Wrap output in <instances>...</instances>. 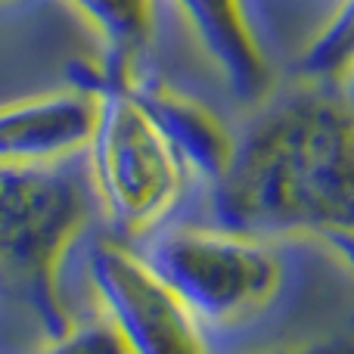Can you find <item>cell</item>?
<instances>
[{
	"mask_svg": "<svg viewBox=\"0 0 354 354\" xmlns=\"http://www.w3.org/2000/svg\"><path fill=\"white\" fill-rule=\"evenodd\" d=\"M212 218L261 239L354 230V112L336 84L264 100L212 183Z\"/></svg>",
	"mask_w": 354,
	"mask_h": 354,
	"instance_id": "6da1fadb",
	"label": "cell"
},
{
	"mask_svg": "<svg viewBox=\"0 0 354 354\" xmlns=\"http://www.w3.org/2000/svg\"><path fill=\"white\" fill-rule=\"evenodd\" d=\"M196 41L218 66L239 103H261L270 91V66L252 28L245 0H174Z\"/></svg>",
	"mask_w": 354,
	"mask_h": 354,
	"instance_id": "52a82bcc",
	"label": "cell"
},
{
	"mask_svg": "<svg viewBox=\"0 0 354 354\" xmlns=\"http://www.w3.org/2000/svg\"><path fill=\"white\" fill-rule=\"evenodd\" d=\"M324 243L330 245V252L345 264L348 270H354V230H339V233H326Z\"/></svg>",
	"mask_w": 354,
	"mask_h": 354,
	"instance_id": "4fadbf2b",
	"label": "cell"
},
{
	"mask_svg": "<svg viewBox=\"0 0 354 354\" xmlns=\"http://www.w3.org/2000/svg\"><path fill=\"white\" fill-rule=\"evenodd\" d=\"M84 156L97 205L124 243L159 230L187 193V165L137 100L134 84L100 93L97 128Z\"/></svg>",
	"mask_w": 354,
	"mask_h": 354,
	"instance_id": "3957f363",
	"label": "cell"
},
{
	"mask_svg": "<svg viewBox=\"0 0 354 354\" xmlns=\"http://www.w3.org/2000/svg\"><path fill=\"white\" fill-rule=\"evenodd\" d=\"M354 66V0H339L324 28L299 59V72L314 84H339Z\"/></svg>",
	"mask_w": 354,
	"mask_h": 354,
	"instance_id": "30bf717a",
	"label": "cell"
},
{
	"mask_svg": "<svg viewBox=\"0 0 354 354\" xmlns=\"http://www.w3.org/2000/svg\"><path fill=\"white\" fill-rule=\"evenodd\" d=\"M100 97L62 87L0 106V165H56L84 156Z\"/></svg>",
	"mask_w": 354,
	"mask_h": 354,
	"instance_id": "8992f818",
	"label": "cell"
},
{
	"mask_svg": "<svg viewBox=\"0 0 354 354\" xmlns=\"http://www.w3.org/2000/svg\"><path fill=\"white\" fill-rule=\"evenodd\" d=\"M134 93L147 106L153 122L162 128V134L168 137L187 171L205 180L208 187L221 180V174L230 168L233 149H236V137L224 128V122L199 100L177 93L165 84L137 78Z\"/></svg>",
	"mask_w": 354,
	"mask_h": 354,
	"instance_id": "ba28073f",
	"label": "cell"
},
{
	"mask_svg": "<svg viewBox=\"0 0 354 354\" xmlns=\"http://www.w3.org/2000/svg\"><path fill=\"white\" fill-rule=\"evenodd\" d=\"M97 208L87 165H0V295L16 301L44 336L68 326L59 270Z\"/></svg>",
	"mask_w": 354,
	"mask_h": 354,
	"instance_id": "7a4b0ae2",
	"label": "cell"
},
{
	"mask_svg": "<svg viewBox=\"0 0 354 354\" xmlns=\"http://www.w3.org/2000/svg\"><path fill=\"white\" fill-rule=\"evenodd\" d=\"M87 19L103 41L106 91L131 87L137 81L134 66L149 47L156 25V0H66Z\"/></svg>",
	"mask_w": 354,
	"mask_h": 354,
	"instance_id": "9c48e42d",
	"label": "cell"
},
{
	"mask_svg": "<svg viewBox=\"0 0 354 354\" xmlns=\"http://www.w3.org/2000/svg\"><path fill=\"white\" fill-rule=\"evenodd\" d=\"M41 354H134L124 342V336L115 330L106 314L91 320H81V324H72L62 333L47 339Z\"/></svg>",
	"mask_w": 354,
	"mask_h": 354,
	"instance_id": "8fae6325",
	"label": "cell"
},
{
	"mask_svg": "<svg viewBox=\"0 0 354 354\" xmlns=\"http://www.w3.org/2000/svg\"><path fill=\"white\" fill-rule=\"evenodd\" d=\"M140 255L205 326L243 324L283 283V261L268 239L218 224H162L140 239Z\"/></svg>",
	"mask_w": 354,
	"mask_h": 354,
	"instance_id": "277c9868",
	"label": "cell"
},
{
	"mask_svg": "<svg viewBox=\"0 0 354 354\" xmlns=\"http://www.w3.org/2000/svg\"><path fill=\"white\" fill-rule=\"evenodd\" d=\"M93 292L134 354H212L205 324L124 239H100L87 258Z\"/></svg>",
	"mask_w": 354,
	"mask_h": 354,
	"instance_id": "5b68a950",
	"label": "cell"
},
{
	"mask_svg": "<svg viewBox=\"0 0 354 354\" xmlns=\"http://www.w3.org/2000/svg\"><path fill=\"white\" fill-rule=\"evenodd\" d=\"M268 354H354V342L351 339H324L314 345H295V348H280Z\"/></svg>",
	"mask_w": 354,
	"mask_h": 354,
	"instance_id": "7c38bea8",
	"label": "cell"
},
{
	"mask_svg": "<svg viewBox=\"0 0 354 354\" xmlns=\"http://www.w3.org/2000/svg\"><path fill=\"white\" fill-rule=\"evenodd\" d=\"M336 87H339V93H342V100L348 103V109L354 112V66L348 68V75H345V78L339 81Z\"/></svg>",
	"mask_w": 354,
	"mask_h": 354,
	"instance_id": "5bb4252c",
	"label": "cell"
}]
</instances>
